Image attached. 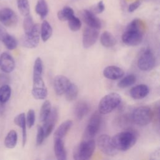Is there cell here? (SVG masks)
<instances>
[{
    "mask_svg": "<svg viewBox=\"0 0 160 160\" xmlns=\"http://www.w3.org/2000/svg\"><path fill=\"white\" fill-rule=\"evenodd\" d=\"M144 33V24L141 20L135 19L126 27L122 35V41L126 45L135 46L141 43Z\"/></svg>",
    "mask_w": 160,
    "mask_h": 160,
    "instance_id": "1",
    "label": "cell"
},
{
    "mask_svg": "<svg viewBox=\"0 0 160 160\" xmlns=\"http://www.w3.org/2000/svg\"><path fill=\"white\" fill-rule=\"evenodd\" d=\"M137 138L136 132L128 129L115 134L111 138V141L118 151H125L131 148L136 144Z\"/></svg>",
    "mask_w": 160,
    "mask_h": 160,
    "instance_id": "2",
    "label": "cell"
},
{
    "mask_svg": "<svg viewBox=\"0 0 160 160\" xmlns=\"http://www.w3.org/2000/svg\"><path fill=\"white\" fill-rule=\"evenodd\" d=\"M121 102V97L117 92H111L105 95L99 101L98 111L102 114H106L116 109Z\"/></svg>",
    "mask_w": 160,
    "mask_h": 160,
    "instance_id": "3",
    "label": "cell"
},
{
    "mask_svg": "<svg viewBox=\"0 0 160 160\" xmlns=\"http://www.w3.org/2000/svg\"><path fill=\"white\" fill-rule=\"evenodd\" d=\"M95 141L93 139L82 140L73 150V158L76 160H86L91 158L94 149Z\"/></svg>",
    "mask_w": 160,
    "mask_h": 160,
    "instance_id": "4",
    "label": "cell"
},
{
    "mask_svg": "<svg viewBox=\"0 0 160 160\" xmlns=\"http://www.w3.org/2000/svg\"><path fill=\"white\" fill-rule=\"evenodd\" d=\"M132 121L137 125L144 126L152 119V111L148 106H140L136 108L131 115Z\"/></svg>",
    "mask_w": 160,
    "mask_h": 160,
    "instance_id": "5",
    "label": "cell"
},
{
    "mask_svg": "<svg viewBox=\"0 0 160 160\" xmlns=\"http://www.w3.org/2000/svg\"><path fill=\"white\" fill-rule=\"evenodd\" d=\"M101 122V116L99 111L94 112L91 116L88 125L84 129L83 134V140L93 139L98 133Z\"/></svg>",
    "mask_w": 160,
    "mask_h": 160,
    "instance_id": "6",
    "label": "cell"
},
{
    "mask_svg": "<svg viewBox=\"0 0 160 160\" xmlns=\"http://www.w3.org/2000/svg\"><path fill=\"white\" fill-rule=\"evenodd\" d=\"M156 64V58L150 49H146L139 56L138 60V67L142 71L151 70Z\"/></svg>",
    "mask_w": 160,
    "mask_h": 160,
    "instance_id": "7",
    "label": "cell"
},
{
    "mask_svg": "<svg viewBox=\"0 0 160 160\" xmlns=\"http://www.w3.org/2000/svg\"><path fill=\"white\" fill-rule=\"evenodd\" d=\"M40 26L39 24H34L32 31L28 34H25L22 40L23 46L28 48H36L39 42Z\"/></svg>",
    "mask_w": 160,
    "mask_h": 160,
    "instance_id": "8",
    "label": "cell"
},
{
    "mask_svg": "<svg viewBox=\"0 0 160 160\" xmlns=\"http://www.w3.org/2000/svg\"><path fill=\"white\" fill-rule=\"evenodd\" d=\"M99 149L105 154L112 156L117 154L118 150L113 146L111 138L108 134H101L97 140Z\"/></svg>",
    "mask_w": 160,
    "mask_h": 160,
    "instance_id": "9",
    "label": "cell"
},
{
    "mask_svg": "<svg viewBox=\"0 0 160 160\" xmlns=\"http://www.w3.org/2000/svg\"><path fill=\"white\" fill-rule=\"evenodd\" d=\"M32 95L36 99H44L48 95V90L42 76H33Z\"/></svg>",
    "mask_w": 160,
    "mask_h": 160,
    "instance_id": "10",
    "label": "cell"
},
{
    "mask_svg": "<svg viewBox=\"0 0 160 160\" xmlns=\"http://www.w3.org/2000/svg\"><path fill=\"white\" fill-rule=\"evenodd\" d=\"M18 19L15 12L9 8H4L0 9V22L7 27L14 26Z\"/></svg>",
    "mask_w": 160,
    "mask_h": 160,
    "instance_id": "11",
    "label": "cell"
},
{
    "mask_svg": "<svg viewBox=\"0 0 160 160\" xmlns=\"http://www.w3.org/2000/svg\"><path fill=\"white\" fill-rule=\"evenodd\" d=\"M99 36L98 29L87 27L84 29L82 34V44L84 48H89L97 41Z\"/></svg>",
    "mask_w": 160,
    "mask_h": 160,
    "instance_id": "12",
    "label": "cell"
},
{
    "mask_svg": "<svg viewBox=\"0 0 160 160\" xmlns=\"http://www.w3.org/2000/svg\"><path fill=\"white\" fill-rule=\"evenodd\" d=\"M58 117V112L56 108H52L51 109L49 116L44 121V125L42 127L45 138L48 137L53 130L54 125L57 121Z\"/></svg>",
    "mask_w": 160,
    "mask_h": 160,
    "instance_id": "13",
    "label": "cell"
},
{
    "mask_svg": "<svg viewBox=\"0 0 160 160\" xmlns=\"http://www.w3.org/2000/svg\"><path fill=\"white\" fill-rule=\"evenodd\" d=\"M71 81L68 78L62 75H58L54 79V89L56 94L60 96L65 93L71 84Z\"/></svg>",
    "mask_w": 160,
    "mask_h": 160,
    "instance_id": "14",
    "label": "cell"
},
{
    "mask_svg": "<svg viewBox=\"0 0 160 160\" xmlns=\"http://www.w3.org/2000/svg\"><path fill=\"white\" fill-rule=\"evenodd\" d=\"M82 18L86 24L91 28L99 29L101 28V22L96 16V14L88 9H84L81 14Z\"/></svg>",
    "mask_w": 160,
    "mask_h": 160,
    "instance_id": "15",
    "label": "cell"
},
{
    "mask_svg": "<svg viewBox=\"0 0 160 160\" xmlns=\"http://www.w3.org/2000/svg\"><path fill=\"white\" fill-rule=\"evenodd\" d=\"M15 68L13 58L8 52H4L0 55V69L6 73L12 72Z\"/></svg>",
    "mask_w": 160,
    "mask_h": 160,
    "instance_id": "16",
    "label": "cell"
},
{
    "mask_svg": "<svg viewBox=\"0 0 160 160\" xmlns=\"http://www.w3.org/2000/svg\"><path fill=\"white\" fill-rule=\"evenodd\" d=\"M103 75L107 79L116 80L123 76L124 71L119 67L116 66H109L104 69Z\"/></svg>",
    "mask_w": 160,
    "mask_h": 160,
    "instance_id": "17",
    "label": "cell"
},
{
    "mask_svg": "<svg viewBox=\"0 0 160 160\" xmlns=\"http://www.w3.org/2000/svg\"><path fill=\"white\" fill-rule=\"evenodd\" d=\"M149 88L147 85L141 84L132 87L129 91L130 96L134 99H141L145 98L149 93Z\"/></svg>",
    "mask_w": 160,
    "mask_h": 160,
    "instance_id": "18",
    "label": "cell"
},
{
    "mask_svg": "<svg viewBox=\"0 0 160 160\" xmlns=\"http://www.w3.org/2000/svg\"><path fill=\"white\" fill-rule=\"evenodd\" d=\"M14 123L22 129V146H24L27 140V132H26V116L24 112L20 113L17 115L14 119Z\"/></svg>",
    "mask_w": 160,
    "mask_h": 160,
    "instance_id": "19",
    "label": "cell"
},
{
    "mask_svg": "<svg viewBox=\"0 0 160 160\" xmlns=\"http://www.w3.org/2000/svg\"><path fill=\"white\" fill-rule=\"evenodd\" d=\"M89 111V104L86 101H81L76 104L74 109V113L78 120H81L88 113Z\"/></svg>",
    "mask_w": 160,
    "mask_h": 160,
    "instance_id": "20",
    "label": "cell"
},
{
    "mask_svg": "<svg viewBox=\"0 0 160 160\" xmlns=\"http://www.w3.org/2000/svg\"><path fill=\"white\" fill-rule=\"evenodd\" d=\"M54 140V151L56 158L58 160H66L67 155L62 139H56Z\"/></svg>",
    "mask_w": 160,
    "mask_h": 160,
    "instance_id": "21",
    "label": "cell"
},
{
    "mask_svg": "<svg viewBox=\"0 0 160 160\" xmlns=\"http://www.w3.org/2000/svg\"><path fill=\"white\" fill-rule=\"evenodd\" d=\"M72 125V121L71 120H67L61 123L54 133V139H62L71 129Z\"/></svg>",
    "mask_w": 160,
    "mask_h": 160,
    "instance_id": "22",
    "label": "cell"
},
{
    "mask_svg": "<svg viewBox=\"0 0 160 160\" xmlns=\"http://www.w3.org/2000/svg\"><path fill=\"white\" fill-rule=\"evenodd\" d=\"M101 44L106 48H111L116 44V39L114 36L108 31H104L100 37Z\"/></svg>",
    "mask_w": 160,
    "mask_h": 160,
    "instance_id": "23",
    "label": "cell"
},
{
    "mask_svg": "<svg viewBox=\"0 0 160 160\" xmlns=\"http://www.w3.org/2000/svg\"><path fill=\"white\" fill-rule=\"evenodd\" d=\"M52 34V29L50 24L46 20H44L40 28V35L43 42L47 41Z\"/></svg>",
    "mask_w": 160,
    "mask_h": 160,
    "instance_id": "24",
    "label": "cell"
},
{
    "mask_svg": "<svg viewBox=\"0 0 160 160\" xmlns=\"http://www.w3.org/2000/svg\"><path fill=\"white\" fill-rule=\"evenodd\" d=\"M36 12L44 19L48 14V6L46 0H38L35 6Z\"/></svg>",
    "mask_w": 160,
    "mask_h": 160,
    "instance_id": "25",
    "label": "cell"
},
{
    "mask_svg": "<svg viewBox=\"0 0 160 160\" xmlns=\"http://www.w3.org/2000/svg\"><path fill=\"white\" fill-rule=\"evenodd\" d=\"M18 141L17 132L14 130H11L6 135L4 139V145L7 148H14Z\"/></svg>",
    "mask_w": 160,
    "mask_h": 160,
    "instance_id": "26",
    "label": "cell"
},
{
    "mask_svg": "<svg viewBox=\"0 0 160 160\" xmlns=\"http://www.w3.org/2000/svg\"><path fill=\"white\" fill-rule=\"evenodd\" d=\"M58 18L60 21H68L74 15L73 9L69 6H65L58 12Z\"/></svg>",
    "mask_w": 160,
    "mask_h": 160,
    "instance_id": "27",
    "label": "cell"
},
{
    "mask_svg": "<svg viewBox=\"0 0 160 160\" xmlns=\"http://www.w3.org/2000/svg\"><path fill=\"white\" fill-rule=\"evenodd\" d=\"M51 111V102L48 100H46L42 104L39 112V120L41 122H44L49 116Z\"/></svg>",
    "mask_w": 160,
    "mask_h": 160,
    "instance_id": "28",
    "label": "cell"
},
{
    "mask_svg": "<svg viewBox=\"0 0 160 160\" xmlns=\"http://www.w3.org/2000/svg\"><path fill=\"white\" fill-rule=\"evenodd\" d=\"M136 81V77L134 74H128L118 82V86L120 88H126L134 84Z\"/></svg>",
    "mask_w": 160,
    "mask_h": 160,
    "instance_id": "29",
    "label": "cell"
},
{
    "mask_svg": "<svg viewBox=\"0 0 160 160\" xmlns=\"http://www.w3.org/2000/svg\"><path fill=\"white\" fill-rule=\"evenodd\" d=\"M1 41L3 42L6 48L9 50L14 49L18 46V42L16 38L8 33L4 36Z\"/></svg>",
    "mask_w": 160,
    "mask_h": 160,
    "instance_id": "30",
    "label": "cell"
},
{
    "mask_svg": "<svg viewBox=\"0 0 160 160\" xmlns=\"http://www.w3.org/2000/svg\"><path fill=\"white\" fill-rule=\"evenodd\" d=\"M64 94L66 95V99L68 101H72L74 100L78 94V86L73 83H71Z\"/></svg>",
    "mask_w": 160,
    "mask_h": 160,
    "instance_id": "31",
    "label": "cell"
},
{
    "mask_svg": "<svg viewBox=\"0 0 160 160\" xmlns=\"http://www.w3.org/2000/svg\"><path fill=\"white\" fill-rule=\"evenodd\" d=\"M11 94V88L8 84H4L0 88V102H6L10 98Z\"/></svg>",
    "mask_w": 160,
    "mask_h": 160,
    "instance_id": "32",
    "label": "cell"
},
{
    "mask_svg": "<svg viewBox=\"0 0 160 160\" xmlns=\"http://www.w3.org/2000/svg\"><path fill=\"white\" fill-rule=\"evenodd\" d=\"M17 5L19 12L23 16L29 14L30 6L28 0H16Z\"/></svg>",
    "mask_w": 160,
    "mask_h": 160,
    "instance_id": "33",
    "label": "cell"
},
{
    "mask_svg": "<svg viewBox=\"0 0 160 160\" xmlns=\"http://www.w3.org/2000/svg\"><path fill=\"white\" fill-rule=\"evenodd\" d=\"M68 21L69 28L72 31L75 32L80 29L81 27V22L78 18L76 17L75 16H73Z\"/></svg>",
    "mask_w": 160,
    "mask_h": 160,
    "instance_id": "34",
    "label": "cell"
},
{
    "mask_svg": "<svg viewBox=\"0 0 160 160\" xmlns=\"http://www.w3.org/2000/svg\"><path fill=\"white\" fill-rule=\"evenodd\" d=\"M34 25L32 17L30 14L24 16L23 21V28L25 32V34H28L32 31V28Z\"/></svg>",
    "mask_w": 160,
    "mask_h": 160,
    "instance_id": "35",
    "label": "cell"
},
{
    "mask_svg": "<svg viewBox=\"0 0 160 160\" xmlns=\"http://www.w3.org/2000/svg\"><path fill=\"white\" fill-rule=\"evenodd\" d=\"M43 71V63L42 59L38 57L36 59L33 67V76H42Z\"/></svg>",
    "mask_w": 160,
    "mask_h": 160,
    "instance_id": "36",
    "label": "cell"
},
{
    "mask_svg": "<svg viewBox=\"0 0 160 160\" xmlns=\"http://www.w3.org/2000/svg\"><path fill=\"white\" fill-rule=\"evenodd\" d=\"M26 121V126L29 128H31L34 126V122H35V112L33 109H29L28 111Z\"/></svg>",
    "mask_w": 160,
    "mask_h": 160,
    "instance_id": "37",
    "label": "cell"
},
{
    "mask_svg": "<svg viewBox=\"0 0 160 160\" xmlns=\"http://www.w3.org/2000/svg\"><path fill=\"white\" fill-rule=\"evenodd\" d=\"M118 124L121 127H126L131 124L132 121L131 116L129 117L128 115H123L119 117L117 119Z\"/></svg>",
    "mask_w": 160,
    "mask_h": 160,
    "instance_id": "38",
    "label": "cell"
},
{
    "mask_svg": "<svg viewBox=\"0 0 160 160\" xmlns=\"http://www.w3.org/2000/svg\"><path fill=\"white\" fill-rule=\"evenodd\" d=\"M44 138L45 136H44L42 128L40 126H38L37 127V135H36V140L37 146H39L42 143Z\"/></svg>",
    "mask_w": 160,
    "mask_h": 160,
    "instance_id": "39",
    "label": "cell"
},
{
    "mask_svg": "<svg viewBox=\"0 0 160 160\" xmlns=\"http://www.w3.org/2000/svg\"><path fill=\"white\" fill-rule=\"evenodd\" d=\"M105 9V6L102 1H100L98 2V4L92 8V12L94 14H99L102 13Z\"/></svg>",
    "mask_w": 160,
    "mask_h": 160,
    "instance_id": "40",
    "label": "cell"
},
{
    "mask_svg": "<svg viewBox=\"0 0 160 160\" xmlns=\"http://www.w3.org/2000/svg\"><path fill=\"white\" fill-rule=\"evenodd\" d=\"M140 5H141V2H140L139 1H136L133 2L132 3H131L129 6V7H128V11L129 12H134L135 10H136L139 7Z\"/></svg>",
    "mask_w": 160,
    "mask_h": 160,
    "instance_id": "41",
    "label": "cell"
},
{
    "mask_svg": "<svg viewBox=\"0 0 160 160\" xmlns=\"http://www.w3.org/2000/svg\"><path fill=\"white\" fill-rule=\"evenodd\" d=\"M7 33L8 32L4 28V27L1 24H0V40H1Z\"/></svg>",
    "mask_w": 160,
    "mask_h": 160,
    "instance_id": "42",
    "label": "cell"
}]
</instances>
